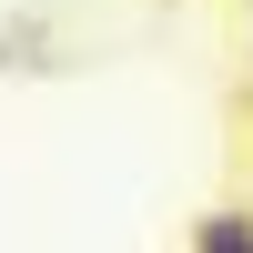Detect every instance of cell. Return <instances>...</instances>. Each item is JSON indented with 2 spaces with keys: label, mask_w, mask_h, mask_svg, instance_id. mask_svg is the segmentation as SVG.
<instances>
[{
  "label": "cell",
  "mask_w": 253,
  "mask_h": 253,
  "mask_svg": "<svg viewBox=\"0 0 253 253\" xmlns=\"http://www.w3.org/2000/svg\"><path fill=\"white\" fill-rule=\"evenodd\" d=\"M193 253H253V213H243V203L193 213Z\"/></svg>",
  "instance_id": "6da1fadb"
}]
</instances>
